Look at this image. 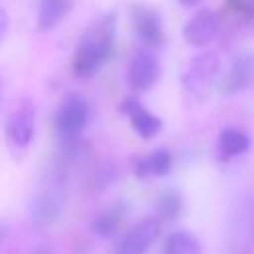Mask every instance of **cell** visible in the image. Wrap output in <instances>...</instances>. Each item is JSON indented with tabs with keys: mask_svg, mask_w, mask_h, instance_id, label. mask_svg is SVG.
<instances>
[{
	"mask_svg": "<svg viewBox=\"0 0 254 254\" xmlns=\"http://www.w3.org/2000/svg\"><path fill=\"white\" fill-rule=\"evenodd\" d=\"M115 38V14H105L93 22L79 38L73 54V71L79 77L93 75L109 58Z\"/></svg>",
	"mask_w": 254,
	"mask_h": 254,
	"instance_id": "1",
	"label": "cell"
},
{
	"mask_svg": "<svg viewBox=\"0 0 254 254\" xmlns=\"http://www.w3.org/2000/svg\"><path fill=\"white\" fill-rule=\"evenodd\" d=\"M89 121V105L79 93H67L60 101L58 113H56V129L62 139L73 141L77 139Z\"/></svg>",
	"mask_w": 254,
	"mask_h": 254,
	"instance_id": "2",
	"label": "cell"
},
{
	"mask_svg": "<svg viewBox=\"0 0 254 254\" xmlns=\"http://www.w3.org/2000/svg\"><path fill=\"white\" fill-rule=\"evenodd\" d=\"M218 56L212 54V52H200L196 54L185 75H183V85L189 93L192 95H204L210 91L216 75H218Z\"/></svg>",
	"mask_w": 254,
	"mask_h": 254,
	"instance_id": "3",
	"label": "cell"
},
{
	"mask_svg": "<svg viewBox=\"0 0 254 254\" xmlns=\"http://www.w3.org/2000/svg\"><path fill=\"white\" fill-rule=\"evenodd\" d=\"M161 234L159 218H143L131 226L115 246L113 254H145Z\"/></svg>",
	"mask_w": 254,
	"mask_h": 254,
	"instance_id": "4",
	"label": "cell"
},
{
	"mask_svg": "<svg viewBox=\"0 0 254 254\" xmlns=\"http://www.w3.org/2000/svg\"><path fill=\"white\" fill-rule=\"evenodd\" d=\"M220 30V20L218 14L212 10H198L183 28V36L187 44L194 48H204L208 46Z\"/></svg>",
	"mask_w": 254,
	"mask_h": 254,
	"instance_id": "5",
	"label": "cell"
},
{
	"mask_svg": "<svg viewBox=\"0 0 254 254\" xmlns=\"http://www.w3.org/2000/svg\"><path fill=\"white\" fill-rule=\"evenodd\" d=\"M6 139L12 147L26 149L34 139V107L24 101L6 119Z\"/></svg>",
	"mask_w": 254,
	"mask_h": 254,
	"instance_id": "6",
	"label": "cell"
},
{
	"mask_svg": "<svg viewBox=\"0 0 254 254\" xmlns=\"http://www.w3.org/2000/svg\"><path fill=\"white\" fill-rule=\"evenodd\" d=\"M64 208V194L58 187H48L42 189L32 204H30V218L36 226H50L58 220Z\"/></svg>",
	"mask_w": 254,
	"mask_h": 254,
	"instance_id": "7",
	"label": "cell"
},
{
	"mask_svg": "<svg viewBox=\"0 0 254 254\" xmlns=\"http://www.w3.org/2000/svg\"><path fill=\"white\" fill-rule=\"evenodd\" d=\"M131 22L137 38L147 46H159L163 42V22L157 10L149 6H133Z\"/></svg>",
	"mask_w": 254,
	"mask_h": 254,
	"instance_id": "8",
	"label": "cell"
},
{
	"mask_svg": "<svg viewBox=\"0 0 254 254\" xmlns=\"http://www.w3.org/2000/svg\"><path fill=\"white\" fill-rule=\"evenodd\" d=\"M127 77H129L131 87L137 89V91H145V89L153 87L155 81L159 79V62H157V58L147 50H139L129 62Z\"/></svg>",
	"mask_w": 254,
	"mask_h": 254,
	"instance_id": "9",
	"label": "cell"
},
{
	"mask_svg": "<svg viewBox=\"0 0 254 254\" xmlns=\"http://www.w3.org/2000/svg\"><path fill=\"white\" fill-rule=\"evenodd\" d=\"M121 109L123 113L129 117L135 133L143 139H151L155 137L159 131H161V119L155 117L149 109H145L137 99L133 97H127L123 103H121Z\"/></svg>",
	"mask_w": 254,
	"mask_h": 254,
	"instance_id": "10",
	"label": "cell"
},
{
	"mask_svg": "<svg viewBox=\"0 0 254 254\" xmlns=\"http://www.w3.org/2000/svg\"><path fill=\"white\" fill-rule=\"evenodd\" d=\"M252 81H254V54H240L232 62V65L222 81V91L238 93L244 87H248Z\"/></svg>",
	"mask_w": 254,
	"mask_h": 254,
	"instance_id": "11",
	"label": "cell"
},
{
	"mask_svg": "<svg viewBox=\"0 0 254 254\" xmlns=\"http://www.w3.org/2000/svg\"><path fill=\"white\" fill-rule=\"evenodd\" d=\"M73 0H40L38 2V30L48 32L56 28L71 10Z\"/></svg>",
	"mask_w": 254,
	"mask_h": 254,
	"instance_id": "12",
	"label": "cell"
},
{
	"mask_svg": "<svg viewBox=\"0 0 254 254\" xmlns=\"http://www.w3.org/2000/svg\"><path fill=\"white\" fill-rule=\"evenodd\" d=\"M173 165V157L167 149H155L153 153L141 157L135 163V175L139 179H147V177H163L171 171Z\"/></svg>",
	"mask_w": 254,
	"mask_h": 254,
	"instance_id": "13",
	"label": "cell"
},
{
	"mask_svg": "<svg viewBox=\"0 0 254 254\" xmlns=\"http://www.w3.org/2000/svg\"><path fill=\"white\" fill-rule=\"evenodd\" d=\"M125 216V204L123 202H115L107 208H103L93 220H91V232L99 238H111L117 228L121 226Z\"/></svg>",
	"mask_w": 254,
	"mask_h": 254,
	"instance_id": "14",
	"label": "cell"
},
{
	"mask_svg": "<svg viewBox=\"0 0 254 254\" xmlns=\"http://www.w3.org/2000/svg\"><path fill=\"white\" fill-rule=\"evenodd\" d=\"M161 254H202L200 242L190 232L179 230L167 236Z\"/></svg>",
	"mask_w": 254,
	"mask_h": 254,
	"instance_id": "15",
	"label": "cell"
},
{
	"mask_svg": "<svg viewBox=\"0 0 254 254\" xmlns=\"http://www.w3.org/2000/svg\"><path fill=\"white\" fill-rule=\"evenodd\" d=\"M218 147H220L222 155H226V157L242 155V153H246L250 149V137L240 129L226 127L218 135Z\"/></svg>",
	"mask_w": 254,
	"mask_h": 254,
	"instance_id": "16",
	"label": "cell"
},
{
	"mask_svg": "<svg viewBox=\"0 0 254 254\" xmlns=\"http://www.w3.org/2000/svg\"><path fill=\"white\" fill-rule=\"evenodd\" d=\"M155 212L161 220H175L183 212V196L175 189H165L155 200Z\"/></svg>",
	"mask_w": 254,
	"mask_h": 254,
	"instance_id": "17",
	"label": "cell"
},
{
	"mask_svg": "<svg viewBox=\"0 0 254 254\" xmlns=\"http://www.w3.org/2000/svg\"><path fill=\"white\" fill-rule=\"evenodd\" d=\"M228 2L236 12L248 16V18H254V0H228Z\"/></svg>",
	"mask_w": 254,
	"mask_h": 254,
	"instance_id": "18",
	"label": "cell"
},
{
	"mask_svg": "<svg viewBox=\"0 0 254 254\" xmlns=\"http://www.w3.org/2000/svg\"><path fill=\"white\" fill-rule=\"evenodd\" d=\"M6 30H8V14L4 6H0V40L6 36Z\"/></svg>",
	"mask_w": 254,
	"mask_h": 254,
	"instance_id": "19",
	"label": "cell"
},
{
	"mask_svg": "<svg viewBox=\"0 0 254 254\" xmlns=\"http://www.w3.org/2000/svg\"><path fill=\"white\" fill-rule=\"evenodd\" d=\"M179 2H181L183 6H196L200 0H179Z\"/></svg>",
	"mask_w": 254,
	"mask_h": 254,
	"instance_id": "20",
	"label": "cell"
},
{
	"mask_svg": "<svg viewBox=\"0 0 254 254\" xmlns=\"http://www.w3.org/2000/svg\"><path fill=\"white\" fill-rule=\"evenodd\" d=\"M252 20H254V18H252Z\"/></svg>",
	"mask_w": 254,
	"mask_h": 254,
	"instance_id": "21",
	"label": "cell"
}]
</instances>
